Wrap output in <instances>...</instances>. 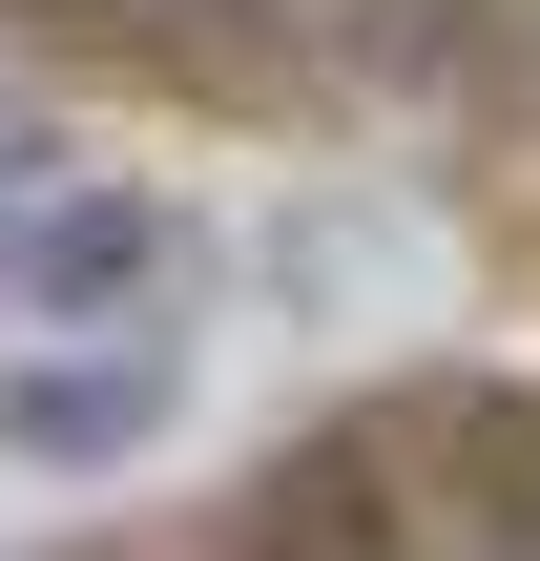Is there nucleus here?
Here are the masks:
<instances>
[{"label": "nucleus", "mask_w": 540, "mask_h": 561, "mask_svg": "<svg viewBox=\"0 0 540 561\" xmlns=\"http://www.w3.org/2000/svg\"><path fill=\"white\" fill-rule=\"evenodd\" d=\"M416 312V229L333 167L125 146L0 83V520H83Z\"/></svg>", "instance_id": "obj_1"}]
</instances>
